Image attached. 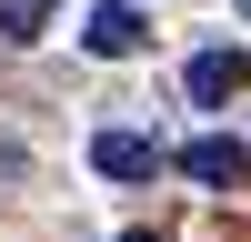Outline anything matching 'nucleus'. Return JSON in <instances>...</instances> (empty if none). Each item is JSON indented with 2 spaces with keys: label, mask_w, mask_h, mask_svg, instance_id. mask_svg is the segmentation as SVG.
Returning <instances> with one entry per match:
<instances>
[{
  "label": "nucleus",
  "mask_w": 251,
  "mask_h": 242,
  "mask_svg": "<svg viewBox=\"0 0 251 242\" xmlns=\"http://www.w3.org/2000/svg\"><path fill=\"white\" fill-rule=\"evenodd\" d=\"M50 20H60V0H0V40H10V51L50 40Z\"/></svg>",
  "instance_id": "39448f33"
},
{
  "label": "nucleus",
  "mask_w": 251,
  "mask_h": 242,
  "mask_svg": "<svg viewBox=\"0 0 251 242\" xmlns=\"http://www.w3.org/2000/svg\"><path fill=\"white\" fill-rule=\"evenodd\" d=\"M161 161H171V151H161L151 131H91V172L100 182H151Z\"/></svg>",
  "instance_id": "20e7f679"
},
{
  "label": "nucleus",
  "mask_w": 251,
  "mask_h": 242,
  "mask_svg": "<svg viewBox=\"0 0 251 242\" xmlns=\"http://www.w3.org/2000/svg\"><path fill=\"white\" fill-rule=\"evenodd\" d=\"M171 161L201 182V192H241V182H251V141H231V131H191Z\"/></svg>",
  "instance_id": "f03ea898"
},
{
  "label": "nucleus",
  "mask_w": 251,
  "mask_h": 242,
  "mask_svg": "<svg viewBox=\"0 0 251 242\" xmlns=\"http://www.w3.org/2000/svg\"><path fill=\"white\" fill-rule=\"evenodd\" d=\"M80 51H91V60L151 51V10H141V0H91V10H80Z\"/></svg>",
  "instance_id": "f257e3e1"
},
{
  "label": "nucleus",
  "mask_w": 251,
  "mask_h": 242,
  "mask_svg": "<svg viewBox=\"0 0 251 242\" xmlns=\"http://www.w3.org/2000/svg\"><path fill=\"white\" fill-rule=\"evenodd\" d=\"M241 10H251V0H241Z\"/></svg>",
  "instance_id": "6e6552de"
},
{
  "label": "nucleus",
  "mask_w": 251,
  "mask_h": 242,
  "mask_svg": "<svg viewBox=\"0 0 251 242\" xmlns=\"http://www.w3.org/2000/svg\"><path fill=\"white\" fill-rule=\"evenodd\" d=\"M181 91L201 101V111H221V101L251 91V51H231V40H211V51H191V71H181Z\"/></svg>",
  "instance_id": "7ed1b4c3"
},
{
  "label": "nucleus",
  "mask_w": 251,
  "mask_h": 242,
  "mask_svg": "<svg viewBox=\"0 0 251 242\" xmlns=\"http://www.w3.org/2000/svg\"><path fill=\"white\" fill-rule=\"evenodd\" d=\"M20 172H30V151H20L10 131H0V182H20Z\"/></svg>",
  "instance_id": "423d86ee"
},
{
  "label": "nucleus",
  "mask_w": 251,
  "mask_h": 242,
  "mask_svg": "<svg viewBox=\"0 0 251 242\" xmlns=\"http://www.w3.org/2000/svg\"><path fill=\"white\" fill-rule=\"evenodd\" d=\"M121 242H171V232H121Z\"/></svg>",
  "instance_id": "0eeeda50"
}]
</instances>
